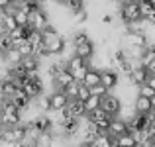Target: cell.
Masks as SVG:
<instances>
[{
	"instance_id": "16",
	"label": "cell",
	"mask_w": 155,
	"mask_h": 147,
	"mask_svg": "<svg viewBox=\"0 0 155 147\" xmlns=\"http://www.w3.org/2000/svg\"><path fill=\"white\" fill-rule=\"evenodd\" d=\"M24 57H22V53H20V49L18 47H10L6 53L2 55V61L6 65H16V63H20Z\"/></svg>"
},
{
	"instance_id": "25",
	"label": "cell",
	"mask_w": 155,
	"mask_h": 147,
	"mask_svg": "<svg viewBox=\"0 0 155 147\" xmlns=\"http://www.w3.org/2000/svg\"><path fill=\"white\" fill-rule=\"evenodd\" d=\"M87 20H88V10L87 8H83V10H79V12L73 14V24H75V26H81V24H84Z\"/></svg>"
},
{
	"instance_id": "37",
	"label": "cell",
	"mask_w": 155,
	"mask_h": 147,
	"mask_svg": "<svg viewBox=\"0 0 155 147\" xmlns=\"http://www.w3.org/2000/svg\"><path fill=\"white\" fill-rule=\"evenodd\" d=\"M149 2H151V4H153V6H155V0H149Z\"/></svg>"
},
{
	"instance_id": "11",
	"label": "cell",
	"mask_w": 155,
	"mask_h": 147,
	"mask_svg": "<svg viewBox=\"0 0 155 147\" xmlns=\"http://www.w3.org/2000/svg\"><path fill=\"white\" fill-rule=\"evenodd\" d=\"M126 132H128V122H126L124 118L116 116V118H112V120H110L108 136H112V137H118V136H122V133H126Z\"/></svg>"
},
{
	"instance_id": "28",
	"label": "cell",
	"mask_w": 155,
	"mask_h": 147,
	"mask_svg": "<svg viewBox=\"0 0 155 147\" xmlns=\"http://www.w3.org/2000/svg\"><path fill=\"white\" fill-rule=\"evenodd\" d=\"M91 92H92V94H96V96H100V98H104V96L108 94L110 90L104 87L102 83H100V84H96V87H92V88H91Z\"/></svg>"
},
{
	"instance_id": "9",
	"label": "cell",
	"mask_w": 155,
	"mask_h": 147,
	"mask_svg": "<svg viewBox=\"0 0 155 147\" xmlns=\"http://www.w3.org/2000/svg\"><path fill=\"white\" fill-rule=\"evenodd\" d=\"M73 80H75L73 73L69 71V69H63V71H59L55 77H53V87H55V90H65Z\"/></svg>"
},
{
	"instance_id": "39",
	"label": "cell",
	"mask_w": 155,
	"mask_h": 147,
	"mask_svg": "<svg viewBox=\"0 0 155 147\" xmlns=\"http://www.w3.org/2000/svg\"><path fill=\"white\" fill-rule=\"evenodd\" d=\"M0 132H2V126H0Z\"/></svg>"
},
{
	"instance_id": "31",
	"label": "cell",
	"mask_w": 155,
	"mask_h": 147,
	"mask_svg": "<svg viewBox=\"0 0 155 147\" xmlns=\"http://www.w3.org/2000/svg\"><path fill=\"white\" fill-rule=\"evenodd\" d=\"M100 20H102V24H106V26H110V24H114V20H116V18H114V14H110V12H104V14H102V18H100Z\"/></svg>"
},
{
	"instance_id": "7",
	"label": "cell",
	"mask_w": 155,
	"mask_h": 147,
	"mask_svg": "<svg viewBox=\"0 0 155 147\" xmlns=\"http://www.w3.org/2000/svg\"><path fill=\"white\" fill-rule=\"evenodd\" d=\"M120 77L122 75L116 69H102V71H100V83H102L108 90H114V88L120 84Z\"/></svg>"
},
{
	"instance_id": "8",
	"label": "cell",
	"mask_w": 155,
	"mask_h": 147,
	"mask_svg": "<svg viewBox=\"0 0 155 147\" xmlns=\"http://www.w3.org/2000/svg\"><path fill=\"white\" fill-rule=\"evenodd\" d=\"M69 96L65 94V90H53L49 94V112H59V110L67 108Z\"/></svg>"
},
{
	"instance_id": "40",
	"label": "cell",
	"mask_w": 155,
	"mask_h": 147,
	"mask_svg": "<svg viewBox=\"0 0 155 147\" xmlns=\"http://www.w3.org/2000/svg\"><path fill=\"white\" fill-rule=\"evenodd\" d=\"M108 2H114V0H108Z\"/></svg>"
},
{
	"instance_id": "17",
	"label": "cell",
	"mask_w": 155,
	"mask_h": 147,
	"mask_svg": "<svg viewBox=\"0 0 155 147\" xmlns=\"http://www.w3.org/2000/svg\"><path fill=\"white\" fill-rule=\"evenodd\" d=\"M83 84H87L88 88L100 84V69H92V67L88 69V73L84 75V79H83Z\"/></svg>"
},
{
	"instance_id": "12",
	"label": "cell",
	"mask_w": 155,
	"mask_h": 147,
	"mask_svg": "<svg viewBox=\"0 0 155 147\" xmlns=\"http://www.w3.org/2000/svg\"><path fill=\"white\" fill-rule=\"evenodd\" d=\"M134 108H136V112H140V114H149L153 110L151 98H147V96H143V94H137L136 100H134Z\"/></svg>"
},
{
	"instance_id": "27",
	"label": "cell",
	"mask_w": 155,
	"mask_h": 147,
	"mask_svg": "<svg viewBox=\"0 0 155 147\" xmlns=\"http://www.w3.org/2000/svg\"><path fill=\"white\" fill-rule=\"evenodd\" d=\"M137 2H140V10H141V16H143V20L147 18L149 14H151V10H153V4L149 2V0H137Z\"/></svg>"
},
{
	"instance_id": "19",
	"label": "cell",
	"mask_w": 155,
	"mask_h": 147,
	"mask_svg": "<svg viewBox=\"0 0 155 147\" xmlns=\"http://www.w3.org/2000/svg\"><path fill=\"white\" fill-rule=\"evenodd\" d=\"M55 145V137L51 136V132H41L35 137V147H53Z\"/></svg>"
},
{
	"instance_id": "1",
	"label": "cell",
	"mask_w": 155,
	"mask_h": 147,
	"mask_svg": "<svg viewBox=\"0 0 155 147\" xmlns=\"http://www.w3.org/2000/svg\"><path fill=\"white\" fill-rule=\"evenodd\" d=\"M18 124H22V110L10 98H2L0 100V126L10 128V126H18Z\"/></svg>"
},
{
	"instance_id": "13",
	"label": "cell",
	"mask_w": 155,
	"mask_h": 147,
	"mask_svg": "<svg viewBox=\"0 0 155 147\" xmlns=\"http://www.w3.org/2000/svg\"><path fill=\"white\" fill-rule=\"evenodd\" d=\"M10 100H12V102H14V104H16V106H18V108H20V110H22V112H24V110H26V108H28V106H30V104H31V98H30V96H28V94H26V92H24V90H22V88H18V90H16V92H14V94H12V96H10Z\"/></svg>"
},
{
	"instance_id": "32",
	"label": "cell",
	"mask_w": 155,
	"mask_h": 147,
	"mask_svg": "<svg viewBox=\"0 0 155 147\" xmlns=\"http://www.w3.org/2000/svg\"><path fill=\"white\" fill-rule=\"evenodd\" d=\"M145 22H147V26H155V8L151 10V14L145 18Z\"/></svg>"
},
{
	"instance_id": "22",
	"label": "cell",
	"mask_w": 155,
	"mask_h": 147,
	"mask_svg": "<svg viewBox=\"0 0 155 147\" xmlns=\"http://www.w3.org/2000/svg\"><path fill=\"white\" fill-rule=\"evenodd\" d=\"M2 28H4V31H12V30L18 28V22H16L14 14L6 12V16H4V20H2Z\"/></svg>"
},
{
	"instance_id": "14",
	"label": "cell",
	"mask_w": 155,
	"mask_h": 147,
	"mask_svg": "<svg viewBox=\"0 0 155 147\" xmlns=\"http://www.w3.org/2000/svg\"><path fill=\"white\" fill-rule=\"evenodd\" d=\"M75 47V55L83 57V59H88L91 61L94 57V43L92 41H87V43H81V45H73Z\"/></svg>"
},
{
	"instance_id": "24",
	"label": "cell",
	"mask_w": 155,
	"mask_h": 147,
	"mask_svg": "<svg viewBox=\"0 0 155 147\" xmlns=\"http://www.w3.org/2000/svg\"><path fill=\"white\" fill-rule=\"evenodd\" d=\"M14 18H16V22H18V26H28V24H30V14L24 12V10H20V8H16Z\"/></svg>"
},
{
	"instance_id": "35",
	"label": "cell",
	"mask_w": 155,
	"mask_h": 147,
	"mask_svg": "<svg viewBox=\"0 0 155 147\" xmlns=\"http://www.w3.org/2000/svg\"><path fill=\"white\" fill-rule=\"evenodd\" d=\"M151 106H153V108H155V94L151 96Z\"/></svg>"
},
{
	"instance_id": "6",
	"label": "cell",
	"mask_w": 155,
	"mask_h": 147,
	"mask_svg": "<svg viewBox=\"0 0 155 147\" xmlns=\"http://www.w3.org/2000/svg\"><path fill=\"white\" fill-rule=\"evenodd\" d=\"M122 100H120V96H116V94H112V92H108L104 98H102V108L106 110V112L110 114L112 118H116V116H120V112H122Z\"/></svg>"
},
{
	"instance_id": "20",
	"label": "cell",
	"mask_w": 155,
	"mask_h": 147,
	"mask_svg": "<svg viewBox=\"0 0 155 147\" xmlns=\"http://www.w3.org/2000/svg\"><path fill=\"white\" fill-rule=\"evenodd\" d=\"M87 118H88L91 122H102V120H110L112 116H110V114L106 112L102 106H100V108H96V110H92V112H88Z\"/></svg>"
},
{
	"instance_id": "33",
	"label": "cell",
	"mask_w": 155,
	"mask_h": 147,
	"mask_svg": "<svg viewBox=\"0 0 155 147\" xmlns=\"http://www.w3.org/2000/svg\"><path fill=\"white\" fill-rule=\"evenodd\" d=\"M147 84H149V87H151L153 90H155V77H151V75H149V79H147Z\"/></svg>"
},
{
	"instance_id": "29",
	"label": "cell",
	"mask_w": 155,
	"mask_h": 147,
	"mask_svg": "<svg viewBox=\"0 0 155 147\" xmlns=\"http://www.w3.org/2000/svg\"><path fill=\"white\" fill-rule=\"evenodd\" d=\"M137 94H143V96H147V98H151V96L155 94V90H153V88H151V87H149V84H147V83H145V84H141V87H140V88H137Z\"/></svg>"
},
{
	"instance_id": "3",
	"label": "cell",
	"mask_w": 155,
	"mask_h": 147,
	"mask_svg": "<svg viewBox=\"0 0 155 147\" xmlns=\"http://www.w3.org/2000/svg\"><path fill=\"white\" fill-rule=\"evenodd\" d=\"M67 69L73 73L75 80L83 83L84 75H87L88 69H91V61H88V59H83V57H79V55H71L67 59Z\"/></svg>"
},
{
	"instance_id": "38",
	"label": "cell",
	"mask_w": 155,
	"mask_h": 147,
	"mask_svg": "<svg viewBox=\"0 0 155 147\" xmlns=\"http://www.w3.org/2000/svg\"><path fill=\"white\" fill-rule=\"evenodd\" d=\"M120 2H130V0H120Z\"/></svg>"
},
{
	"instance_id": "26",
	"label": "cell",
	"mask_w": 155,
	"mask_h": 147,
	"mask_svg": "<svg viewBox=\"0 0 155 147\" xmlns=\"http://www.w3.org/2000/svg\"><path fill=\"white\" fill-rule=\"evenodd\" d=\"M79 88H81V83H79V80H73V83L69 84L67 88H65V94L69 96V100L77 98V94H79Z\"/></svg>"
},
{
	"instance_id": "2",
	"label": "cell",
	"mask_w": 155,
	"mask_h": 147,
	"mask_svg": "<svg viewBox=\"0 0 155 147\" xmlns=\"http://www.w3.org/2000/svg\"><path fill=\"white\" fill-rule=\"evenodd\" d=\"M120 18H122V24H124L126 28L134 26V24H140L141 20H143L141 10H140V2H137V0L120 2Z\"/></svg>"
},
{
	"instance_id": "4",
	"label": "cell",
	"mask_w": 155,
	"mask_h": 147,
	"mask_svg": "<svg viewBox=\"0 0 155 147\" xmlns=\"http://www.w3.org/2000/svg\"><path fill=\"white\" fill-rule=\"evenodd\" d=\"M147 79H149V71L140 63V61H136V63H134L132 73L126 77L128 84H132V87H136V88H140L141 84H145V83H147Z\"/></svg>"
},
{
	"instance_id": "18",
	"label": "cell",
	"mask_w": 155,
	"mask_h": 147,
	"mask_svg": "<svg viewBox=\"0 0 155 147\" xmlns=\"http://www.w3.org/2000/svg\"><path fill=\"white\" fill-rule=\"evenodd\" d=\"M20 63L24 65V69H26V71H41V59H39V57H35V55L24 57Z\"/></svg>"
},
{
	"instance_id": "36",
	"label": "cell",
	"mask_w": 155,
	"mask_h": 147,
	"mask_svg": "<svg viewBox=\"0 0 155 147\" xmlns=\"http://www.w3.org/2000/svg\"><path fill=\"white\" fill-rule=\"evenodd\" d=\"M55 2H57V4H65V0H55Z\"/></svg>"
},
{
	"instance_id": "23",
	"label": "cell",
	"mask_w": 155,
	"mask_h": 147,
	"mask_svg": "<svg viewBox=\"0 0 155 147\" xmlns=\"http://www.w3.org/2000/svg\"><path fill=\"white\" fill-rule=\"evenodd\" d=\"M65 8H67L71 14H75V12H79V10L84 8V0H65Z\"/></svg>"
},
{
	"instance_id": "5",
	"label": "cell",
	"mask_w": 155,
	"mask_h": 147,
	"mask_svg": "<svg viewBox=\"0 0 155 147\" xmlns=\"http://www.w3.org/2000/svg\"><path fill=\"white\" fill-rule=\"evenodd\" d=\"M49 24V16H47V12L43 10L41 6H38L34 12H30V24L28 26L30 28H34V30H38V31H41L43 28Z\"/></svg>"
},
{
	"instance_id": "15",
	"label": "cell",
	"mask_w": 155,
	"mask_h": 147,
	"mask_svg": "<svg viewBox=\"0 0 155 147\" xmlns=\"http://www.w3.org/2000/svg\"><path fill=\"white\" fill-rule=\"evenodd\" d=\"M114 139H116L118 147H140V145H137L136 136H134L132 132H126V133H122V136L114 137Z\"/></svg>"
},
{
	"instance_id": "30",
	"label": "cell",
	"mask_w": 155,
	"mask_h": 147,
	"mask_svg": "<svg viewBox=\"0 0 155 147\" xmlns=\"http://www.w3.org/2000/svg\"><path fill=\"white\" fill-rule=\"evenodd\" d=\"M88 96H91V88H88L87 84H83V83H81V88H79V94H77V98L84 102V100H87Z\"/></svg>"
},
{
	"instance_id": "21",
	"label": "cell",
	"mask_w": 155,
	"mask_h": 147,
	"mask_svg": "<svg viewBox=\"0 0 155 147\" xmlns=\"http://www.w3.org/2000/svg\"><path fill=\"white\" fill-rule=\"evenodd\" d=\"M100 106H102V98L96 96V94H92V92H91V96L84 100V108H87V114H88V112H92V110H96V108H100Z\"/></svg>"
},
{
	"instance_id": "34",
	"label": "cell",
	"mask_w": 155,
	"mask_h": 147,
	"mask_svg": "<svg viewBox=\"0 0 155 147\" xmlns=\"http://www.w3.org/2000/svg\"><path fill=\"white\" fill-rule=\"evenodd\" d=\"M2 2H4V6H10V4H14L16 0H2Z\"/></svg>"
},
{
	"instance_id": "10",
	"label": "cell",
	"mask_w": 155,
	"mask_h": 147,
	"mask_svg": "<svg viewBox=\"0 0 155 147\" xmlns=\"http://www.w3.org/2000/svg\"><path fill=\"white\" fill-rule=\"evenodd\" d=\"M67 114L71 118H77V120H81V118H84L87 116V108H84V102L83 100H79V98H73V100H69V104H67Z\"/></svg>"
}]
</instances>
